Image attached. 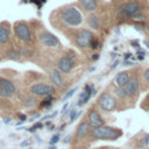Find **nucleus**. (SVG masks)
Instances as JSON below:
<instances>
[{
	"label": "nucleus",
	"instance_id": "f257e3e1",
	"mask_svg": "<svg viewBox=\"0 0 149 149\" xmlns=\"http://www.w3.org/2000/svg\"><path fill=\"white\" fill-rule=\"evenodd\" d=\"M56 14L57 26L58 27H65V28H76L81 24L83 16L79 9L74 5H66L63 7H59L54 12Z\"/></svg>",
	"mask_w": 149,
	"mask_h": 149
},
{
	"label": "nucleus",
	"instance_id": "f03ea898",
	"mask_svg": "<svg viewBox=\"0 0 149 149\" xmlns=\"http://www.w3.org/2000/svg\"><path fill=\"white\" fill-rule=\"evenodd\" d=\"M121 136H122V130L120 128L104 125L97 128H92L88 134V140L90 141H98V140L115 141Z\"/></svg>",
	"mask_w": 149,
	"mask_h": 149
},
{
	"label": "nucleus",
	"instance_id": "7ed1b4c3",
	"mask_svg": "<svg viewBox=\"0 0 149 149\" xmlns=\"http://www.w3.org/2000/svg\"><path fill=\"white\" fill-rule=\"evenodd\" d=\"M56 93V88L49 80H33L28 86V94L35 98H48Z\"/></svg>",
	"mask_w": 149,
	"mask_h": 149
},
{
	"label": "nucleus",
	"instance_id": "20e7f679",
	"mask_svg": "<svg viewBox=\"0 0 149 149\" xmlns=\"http://www.w3.org/2000/svg\"><path fill=\"white\" fill-rule=\"evenodd\" d=\"M71 37H69L72 43L78 48V49H86V48H91V43L92 41L95 38L93 33L88 29H74L72 30V34L70 35Z\"/></svg>",
	"mask_w": 149,
	"mask_h": 149
},
{
	"label": "nucleus",
	"instance_id": "39448f33",
	"mask_svg": "<svg viewBox=\"0 0 149 149\" xmlns=\"http://www.w3.org/2000/svg\"><path fill=\"white\" fill-rule=\"evenodd\" d=\"M77 55L72 49H69L62 57L58 58L56 63V69L59 70L63 74L69 73L73 70V68L77 65Z\"/></svg>",
	"mask_w": 149,
	"mask_h": 149
},
{
	"label": "nucleus",
	"instance_id": "423d86ee",
	"mask_svg": "<svg viewBox=\"0 0 149 149\" xmlns=\"http://www.w3.org/2000/svg\"><path fill=\"white\" fill-rule=\"evenodd\" d=\"M13 31H14V35L15 37L23 42V43H31L33 42V37H34V34L31 31V28L29 26L28 22L26 21H16L14 24H13Z\"/></svg>",
	"mask_w": 149,
	"mask_h": 149
},
{
	"label": "nucleus",
	"instance_id": "0eeeda50",
	"mask_svg": "<svg viewBox=\"0 0 149 149\" xmlns=\"http://www.w3.org/2000/svg\"><path fill=\"white\" fill-rule=\"evenodd\" d=\"M38 29L40 30L37 31V40L43 47H47L50 49H57L62 47L59 40L52 33H50L45 28H38Z\"/></svg>",
	"mask_w": 149,
	"mask_h": 149
},
{
	"label": "nucleus",
	"instance_id": "6e6552de",
	"mask_svg": "<svg viewBox=\"0 0 149 149\" xmlns=\"http://www.w3.org/2000/svg\"><path fill=\"white\" fill-rule=\"evenodd\" d=\"M97 105L98 107L101 109V111H105V112H112L114 109H116V106H118V101L115 99L114 95H112L111 93L108 92H104L101 93L98 99H97Z\"/></svg>",
	"mask_w": 149,
	"mask_h": 149
},
{
	"label": "nucleus",
	"instance_id": "1a4fd4ad",
	"mask_svg": "<svg viewBox=\"0 0 149 149\" xmlns=\"http://www.w3.org/2000/svg\"><path fill=\"white\" fill-rule=\"evenodd\" d=\"M139 10H141L140 3L137 1H129V2L122 3L118 8V15H120L122 17H132Z\"/></svg>",
	"mask_w": 149,
	"mask_h": 149
},
{
	"label": "nucleus",
	"instance_id": "9d476101",
	"mask_svg": "<svg viewBox=\"0 0 149 149\" xmlns=\"http://www.w3.org/2000/svg\"><path fill=\"white\" fill-rule=\"evenodd\" d=\"M91 126L87 121L86 118H84L78 125H77V128H76V132H74V139L77 141V143H79L80 141L85 140L88 137V134L91 132Z\"/></svg>",
	"mask_w": 149,
	"mask_h": 149
},
{
	"label": "nucleus",
	"instance_id": "9b49d317",
	"mask_svg": "<svg viewBox=\"0 0 149 149\" xmlns=\"http://www.w3.org/2000/svg\"><path fill=\"white\" fill-rule=\"evenodd\" d=\"M86 119H87L91 128H97V127H100V126H104L105 125V120L102 119L100 112L94 106H92L88 109V112L86 114Z\"/></svg>",
	"mask_w": 149,
	"mask_h": 149
},
{
	"label": "nucleus",
	"instance_id": "f8f14e48",
	"mask_svg": "<svg viewBox=\"0 0 149 149\" xmlns=\"http://www.w3.org/2000/svg\"><path fill=\"white\" fill-rule=\"evenodd\" d=\"M48 78H49V81L54 85V87H55L56 90H57V88H64V87H65L64 74H63L59 70H57L56 68L52 69V70H50Z\"/></svg>",
	"mask_w": 149,
	"mask_h": 149
},
{
	"label": "nucleus",
	"instance_id": "ddd939ff",
	"mask_svg": "<svg viewBox=\"0 0 149 149\" xmlns=\"http://www.w3.org/2000/svg\"><path fill=\"white\" fill-rule=\"evenodd\" d=\"M12 26L7 21L0 22V45H6L12 38Z\"/></svg>",
	"mask_w": 149,
	"mask_h": 149
},
{
	"label": "nucleus",
	"instance_id": "4468645a",
	"mask_svg": "<svg viewBox=\"0 0 149 149\" xmlns=\"http://www.w3.org/2000/svg\"><path fill=\"white\" fill-rule=\"evenodd\" d=\"M139 86H140V83H139L137 77H130L128 83L122 88H123V91H125L127 97H133V95H135L137 93Z\"/></svg>",
	"mask_w": 149,
	"mask_h": 149
},
{
	"label": "nucleus",
	"instance_id": "2eb2a0df",
	"mask_svg": "<svg viewBox=\"0 0 149 149\" xmlns=\"http://www.w3.org/2000/svg\"><path fill=\"white\" fill-rule=\"evenodd\" d=\"M78 5L86 13H93L98 7L97 0H78Z\"/></svg>",
	"mask_w": 149,
	"mask_h": 149
},
{
	"label": "nucleus",
	"instance_id": "dca6fc26",
	"mask_svg": "<svg viewBox=\"0 0 149 149\" xmlns=\"http://www.w3.org/2000/svg\"><path fill=\"white\" fill-rule=\"evenodd\" d=\"M129 78L130 77H129V72L128 71H121V72H119L115 76V78H114V85L116 87H123L128 83Z\"/></svg>",
	"mask_w": 149,
	"mask_h": 149
},
{
	"label": "nucleus",
	"instance_id": "f3484780",
	"mask_svg": "<svg viewBox=\"0 0 149 149\" xmlns=\"http://www.w3.org/2000/svg\"><path fill=\"white\" fill-rule=\"evenodd\" d=\"M0 86L3 87L5 90L9 91V92L13 93V94L16 92V86H15V84H14L12 80H9L8 78L2 77V76H0Z\"/></svg>",
	"mask_w": 149,
	"mask_h": 149
},
{
	"label": "nucleus",
	"instance_id": "a211bd4d",
	"mask_svg": "<svg viewBox=\"0 0 149 149\" xmlns=\"http://www.w3.org/2000/svg\"><path fill=\"white\" fill-rule=\"evenodd\" d=\"M87 24L91 29L93 30H98L99 27H100V21H99V17L94 14V13H90L88 16H87Z\"/></svg>",
	"mask_w": 149,
	"mask_h": 149
},
{
	"label": "nucleus",
	"instance_id": "6ab92c4d",
	"mask_svg": "<svg viewBox=\"0 0 149 149\" xmlns=\"http://www.w3.org/2000/svg\"><path fill=\"white\" fill-rule=\"evenodd\" d=\"M146 14L144 13H142L141 10H139L137 13H135L133 16H132V19L135 21V22H143V21H146Z\"/></svg>",
	"mask_w": 149,
	"mask_h": 149
},
{
	"label": "nucleus",
	"instance_id": "aec40b11",
	"mask_svg": "<svg viewBox=\"0 0 149 149\" xmlns=\"http://www.w3.org/2000/svg\"><path fill=\"white\" fill-rule=\"evenodd\" d=\"M114 94H115V97L119 98V99H126V98H127V95H126V93H125V91H123L122 87H115Z\"/></svg>",
	"mask_w": 149,
	"mask_h": 149
},
{
	"label": "nucleus",
	"instance_id": "412c9836",
	"mask_svg": "<svg viewBox=\"0 0 149 149\" xmlns=\"http://www.w3.org/2000/svg\"><path fill=\"white\" fill-rule=\"evenodd\" d=\"M12 97H13V93H10L9 91H7V90H5L3 87L0 86V98L1 99H9Z\"/></svg>",
	"mask_w": 149,
	"mask_h": 149
},
{
	"label": "nucleus",
	"instance_id": "4be33fe9",
	"mask_svg": "<svg viewBox=\"0 0 149 149\" xmlns=\"http://www.w3.org/2000/svg\"><path fill=\"white\" fill-rule=\"evenodd\" d=\"M148 140H149V135H147V136H146V139H143V140L141 141V143H140V147H146V146L148 144V142H149Z\"/></svg>",
	"mask_w": 149,
	"mask_h": 149
},
{
	"label": "nucleus",
	"instance_id": "5701e85b",
	"mask_svg": "<svg viewBox=\"0 0 149 149\" xmlns=\"http://www.w3.org/2000/svg\"><path fill=\"white\" fill-rule=\"evenodd\" d=\"M71 149H87V147H85L84 144H80V143H76Z\"/></svg>",
	"mask_w": 149,
	"mask_h": 149
},
{
	"label": "nucleus",
	"instance_id": "b1692460",
	"mask_svg": "<svg viewBox=\"0 0 149 149\" xmlns=\"http://www.w3.org/2000/svg\"><path fill=\"white\" fill-rule=\"evenodd\" d=\"M143 77H144L146 81L149 84V69H146V70H144V72H143Z\"/></svg>",
	"mask_w": 149,
	"mask_h": 149
},
{
	"label": "nucleus",
	"instance_id": "393cba45",
	"mask_svg": "<svg viewBox=\"0 0 149 149\" xmlns=\"http://www.w3.org/2000/svg\"><path fill=\"white\" fill-rule=\"evenodd\" d=\"M137 58L139 59H144V56H146V54L143 52V51H137Z\"/></svg>",
	"mask_w": 149,
	"mask_h": 149
},
{
	"label": "nucleus",
	"instance_id": "a878e982",
	"mask_svg": "<svg viewBox=\"0 0 149 149\" xmlns=\"http://www.w3.org/2000/svg\"><path fill=\"white\" fill-rule=\"evenodd\" d=\"M57 141H58V135L54 136V137H52V141H51V142H57Z\"/></svg>",
	"mask_w": 149,
	"mask_h": 149
},
{
	"label": "nucleus",
	"instance_id": "bb28decb",
	"mask_svg": "<svg viewBox=\"0 0 149 149\" xmlns=\"http://www.w3.org/2000/svg\"><path fill=\"white\" fill-rule=\"evenodd\" d=\"M97 149H115V148H112V147H100V148H97Z\"/></svg>",
	"mask_w": 149,
	"mask_h": 149
},
{
	"label": "nucleus",
	"instance_id": "cd10ccee",
	"mask_svg": "<svg viewBox=\"0 0 149 149\" xmlns=\"http://www.w3.org/2000/svg\"><path fill=\"white\" fill-rule=\"evenodd\" d=\"M146 30H147V33H149V20H148V23L146 26Z\"/></svg>",
	"mask_w": 149,
	"mask_h": 149
},
{
	"label": "nucleus",
	"instance_id": "c85d7f7f",
	"mask_svg": "<svg viewBox=\"0 0 149 149\" xmlns=\"http://www.w3.org/2000/svg\"><path fill=\"white\" fill-rule=\"evenodd\" d=\"M143 102H146V104H148V105H149V94L147 95V98H146V101H143Z\"/></svg>",
	"mask_w": 149,
	"mask_h": 149
}]
</instances>
